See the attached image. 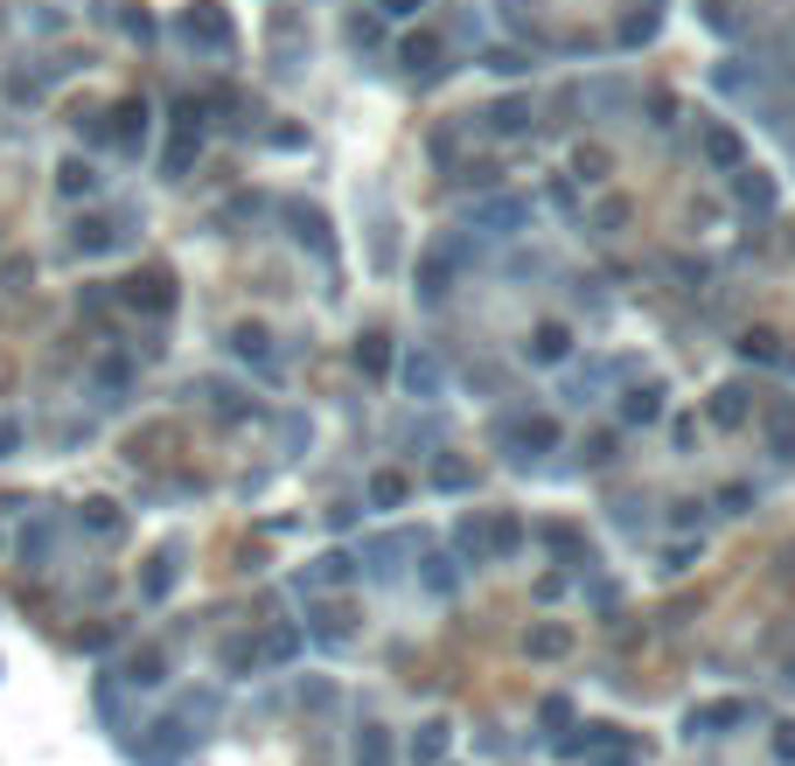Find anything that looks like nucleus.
Here are the masks:
<instances>
[{
  "mask_svg": "<svg viewBox=\"0 0 795 766\" xmlns=\"http://www.w3.org/2000/svg\"><path fill=\"white\" fill-rule=\"evenodd\" d=\"M398 56H405V70H412V77H440V43H433V35H412V43L398 49Z\"/></svg>",
  "mask_w": 795,
  "mask_h": 766,
  "instance_id": "2eb2a0df",
  "label": "nucleus"
},
{
  "mask_svg": "<svg viewBox=\"0 0 795 766\" xmlns=\"http://www.w3.org/2000/svg\"><path fill=\"white\" fill-rule=\"evenodd\" d=\"M488 126H496V132H523L530 126V105L523 98H503L496 112H488Z\"/></svg>",
  "mask_w": 795,
  "mask_h": 766,
  "instance_id": "bb28decb",
  "label": "nucleus"
},
{
  "mask_svg": "<svg viewBox=\"0 0 795 766\" xmlns=\"http://www.w3.org/2000/svg\"><path fill=\"white\" fill-rule=\"evenodd\" d=\"M188 739H196V732H182V718H161V724H147V739H132L126 753L140 759V766H182Z\"/></svg>",
  "mask_w": 795,
  "mask_h": 766,
  "instance_id": "7ed1b4c3",
  "label": "nucleus"
},
{
  "mask_svg": "<svg viewBox=\"0 0 795 766\" xmlns=\"http://www.w3.org/2000/svg\"><path fill=\"white\" fill-rule=\"evenodd\" d=\"M509 550H523V523L517 515H488V558H509Z\"/></svg>",
  "mask_w": 795,
  "mask_h": 766,
  "instance_id": "a211bd4d",
  "label": "nucleus"
},
{
  "mask_svg": "<svg viewBox=\"0 0 795 766\" xmlns=\"http://www.w3.org/2000/svg\"><path fill=\"white\" fill-rule=\"evenodd\" d=\"M565 349H573V335H565L558 321H544V328L530 335V362H565Z\"/></svg>",
  "mask_w": 795,
  "mask_h": 766,
  "instance_id": "4468645a",
  "label": "nucleus"
},
{
  "mask_svg": "<svg viewBox=\"0 0 795 766\" xmlns=\"http://www.w3.org/2000/svg\"><path fill=\"white\" fill-rule=\"evenodd\" d=\"M405 391L412 397H440V362H433V356H405Z\"/></svg>",
  "mask_w": 795,
  "mask_h": 766,
  "instance_id": "ddd939ff",
  "label": "nucleus"
},
{
  "mask_svg": "<svg viewBox=\"0 0 795 766\" xmlns=\"http://www.w3.org/2000/svg\"><path fill=\"white\" fill-rule=\"evenodd\" d=\"M293 223H300V244H314V258L329 265V258H335V244H329V217H321V209H293Z\"/></svg>",
  "mask_w": 795,
  "mask_h": 766,
  "instance_id": "f8f14e48",
  "label": "nucleus"
},
{
  "mask_svg": "<svg viewBox=\"0 0 795 766\" xmlns=\"http://www.w3.org/2000/svg\"><path fill=\"white\" fill-rule=\"evenodd\" d=\"M538 718H544V724H552V732H558V724L573 718V704H565V697H544V711H538Z\"/></svg>",
  "mask_w": 795,
  "mask_h": 766,
  "instance_id": "c9c22d12",
  "label": "nucleus"
},
{
  "mask_svg": "<svg viewBox=\"0 0 795 766\" xmlns=\"http://www.w3.org/2000/svg\"><path fill=\"white\" fill-rule=\"evenodd\" d=\"M482 223H496V230H509V223H523V202H488V209H482Z\"/></svg>",
  "mask_w": 795,
  "mask_h": 766,
  "instance_id": "473e14b6",
  "label": "nucleus"
},
{
  "mask_svg": "<svg viewBox=\"0 0 795 766\" xmlns=\"http://www.w3.org/2000/svg\"><path fill=\"white\" fill-rule=\"evenodd\" d=\"M91 188H99V175H91L84 161H64V167H56V196H64V202H78V196H91Z\"/></svg>",
  "mask_w": 795,
  "mask_h": 766,
  "instance_id": "6ab92c4d",
  "label": "nucleus"
},
{
  "mask_svg": "<svg viewBox=\"0 0 795 766\" xmlns=\"http://www.w3.org/2000/svg\"><path fill=\"white\" fill-rule=\"evenodd\" d=\"M565 648H573V635H565V627H538V635H530V655H538V662H558Z\"/></svg>",
  "mask_w": 795,
  "mask_h": 766,
  "instance_id": "393cba45",
  "label": "nucleus"
},
{
  "mask_svg": "<svg viewBox=\"0 0 795 766\" xmlns=\"http://www.w3.org/2000/svg\"><path fill=\"white\" fill-rule=\"evenodd\" d=\"M126 306H147V314H175V279L168 272H140V279H126Z\"/></svg>",
  "mask_w": 795,
  "mask_h": 766,
  "instance_id": "39448f33",
  "label": "nucleus"
},
{
  "mask_svg": "<svg viewBox=\"0 0 795 766\" xmlns=\"http://www.w3.org/2000/svg\"><path fill=\"white\" fill-rule=\"evenodd\" d=\"M447 745H453L447 724H426V732L412 739V766H440V759H447Z\"/></svg>",
  "mask_w": 795,
  "mask_h": 766,
  "instance_id": "f3484780",
  "label": "nucleus"
},
{
  "mask_svg": "<svg viewBox=\"0 0 795 766\" xmlns=\"http://www.w3.org/2000/svg\"><path fill=\"white\" fill-rule=\"evenodd\" d=\"M733 724H753V704H747V697L698 704V711H691V732H733Z\"/></svg>",
  "mask_w": 795,
  "mask_h": 766,
  "instance_id": "423d86ee",
  "label": "nucleus"
},
{
  "mask_svg": "<svg viewBox=\"0 0 795 766\" xmlns=\"http://www.w3.org/2000/svg\"><path fill=\"white\" fill-rule=\"evenodd\" d=\"M621 418H629V426H656L662 418V383H635V391L621 397Z\"/></svg>",
  "mask_w": 795,
  "mask_h": 766,
  "instance_id": "9d476101",
  "label": "nucleus"
},
{
  "mask_svg": "<svg viewBox=\"0 0 795 766\" xmlns=\"http://www.w3.org/2000/svg\"><path fill=\"white\" fill-rule=\"evenodd\" d=\"M356 766H391V732L384 724H364V732H356Z\"/></svg>",
  "mask_w": 795,
  "mask_h": 766,
  "instance_id": "dca6fc26",
  "label": "nucleus"
},
{
  "mask_svg": "<svg viewBox=\"0 0 795 766\" xmlns=\"http://www.w3.org/2000/svg\"><path fill=\"white\" fill-rule=\"evenodd\" d=\"M496 439H503V446H517V453H509V460H538V453H552L558 446V426H552V418H530V411H517V418H503V426H496Z\"/></svg>",
  "mask_w": 795,
  "mask_h": 766,
  "instance_id": "f03ea898",
  "label": "nucleus"
},
{
  "mask_svg": "<svg viewBox=\"0 0 795 766\" xmlns=\"http://www.w3.org/2000/svg\"><path fill=\"white\" fill-rule=\"evenodd\" d=\"M453 550H461L468 565H488V523H475V515H461V523H453Z\"/></svg>",
  "mask_w": 795,
  "mask_h": 766,
  "instance_id": "9b49d317",
  "label": "nucleus"
},
{
  "mask_svg": "<svg viewBox=\"0 0 795 766\" xmlns=\"http://www.w3.org/2000/svg\"><path fill=\"white\" fill-rule=\"evenodd\" d=\"M426 585H433V592H453V585H461V571H453L447 558H433V565H426Z\"/></svg>",
  "mask_w": 795,
  "mask_h": 766,
  "instance_id": "72a5a7b5",
  "label": "nucleus"
},
{
  "mask_svg": "<svg viewBox=\"0 0 795 766\" xmlns=\"http://www.w3.org/2000/svg\"><path fill=\"white\" fill-rule=\"evenodd\" d=\"M579 182H608V153L600 147H579Z\"/></svg>",
  "mask_w": 795,
  "mask_h": 766,
  "instance_id": "7c9ffc66",
  "label": "nucleus"
},
{
  "mask_svg": "<svg viewBox=\"0 0 795 766\" xmlns=\"http://www.w3.org/2000/svg\"><path fill=\"white\" fill-rule=\"evenodd\" d=\"M231 341H238V356H244V362H258V370L273 376V335H265V328H238Z\"/></svg>",
  "mask_w": 795,
  "mask_h": 766,
  "instance_id": "aec40b11",
  "label": "nucleus"
},
{
  "mask_svg": "<svg viewBox=\"0 0 795 766\" xmlns=\"http://www.w3.org/2000/svg\"><path fill=\"white\" fill-rule=\"evenodd\" d=\"M105 132L119 140V153H140V147H147V105L126 98V105H119V126H105Z\"/></svg>",
  "mask_w": 795,
  "mask_h": 766,
  "instance_id": "1a4fd4ad",
  "label": "nucleus"
},
{
  "mask_svg": "<svg viewBox=\"0 0 795 766\" xmlns=\"http://www.w3.org/2000/svg\"><path fill=\"white\" fill-rule=\"evenodd\" d=\"M161 676H168V655H161V648H132L126 669H119V683H132V689H154Z\"/></svg>",
  "mask_w": 795,
  "mask_h": 766,
  "instance_id": "6e6552de",
  "label": "nucleus"
},
{
  "mask_svg": "<svg viewBox=\"0 0 795 766\" xmlns=\"http://www.w3.org/2000/svg\"><path fill=\"white\" fill-rule=\"evenodd\" d=\"M433 481H440V488H475V474H468L461 460H440V467H433Z\"/></svg>",
  "mask_w": 795,
  "mask_h": 766,
  "instance_id": "2f4dec72",
  "label": "nucleus"
},
{
  "mask_svg": "<svg viewBox=\"0 0 795 766\" xmlns=\"http://www.w3.org/2000/svg\"><path fill=\"white\" fill-rule=\"evenodd\" d=\"M705 161H712V167H733V161H740V140H733L726 126H712V132H705Z\"/></svg>",
  "mask_w": 795,
  "mask_h": 766,
  "instance_id": "a878e982",
  "label": "nucleus"
},
{
  "mask_svg": "<svg viewBox=\"0 0 795 766\" xmlns=\"http://www.w3.org/2000/svg\"><path fill=\"white\" fill-rule=\"evenodd\" d=\"M768 439H774V453H782V460H795V411L788 405L768 411Z\"/></svg>",
  "mask_w": 795,
  "mask_h": 766,
  "instance_id": "412c9836",
  "label": "nucleus"
},
{
  "mask_svg": "<svg viewBox=\"0 0 795 766\" xmlns=\"http://www.w3.org/2000/svg\"><path fill=\"white\" fill-rule=\"evenodd\" d=\"M126 230H112L105 217H91V223H78V252H112V244H119Z\"/></svg>",
  "mask_w": 795,
  "mask_h": 766,
  "instance_id": "4be33fe9",
  "label": "nucleus"
},
{
  "mask_svg": "<svg viewBox=\"0 0 795 766\" xmlns=\"http://www.w3.org/2000/svg\"><path fill=\"white\" fill-rule=\"evenodd\" d=\"M740 356H761V362H774L782 349H774V335H747V341H740Z\"/></svg>",
  "mask_w": 795,
  "mask_h": 766,
  "instance_id": "f704fd0d",
  "label": "nucleus"
},
{
  "mask_svg": "<svg viewBox=\"0 0 795 766\" xmlns=\"http://www.w3.org/2000/svg\"><path fill=\"white\" fill-rule=\"evenodd\" d=\"M356 362H364L370 376H384V362H391V349H384V335H364V341H356Z\"/></svg>",
  "mask_w": 795,
  "mask_h": 766,
  "instance_id": "c85d7f7f",
  "label": "nucleus"
},
{
  "mask_svg": "<svg viewBox=\"0 0 795 766\" xmlns=\"http://www.w3.org/2000/svg\"><path fill=\"white\" fill-rule=\"evenodd\" d=\"M175 579H182V544H168V550H161V558H154V565H147V579H140V592H147V600H154V606H161V600H168V592H175Z\"/></svg>",
  "mask_w": 795,
  "mask_h": 766,
  "instance_id": "0eeeda50",
  "label": "nucleus"
},
{
  "mask_svg": "<svg viewBox=\"0 0 795 766\" xmlns=\"http://www.w3.org/2000/svg\"><path fill=\"white\" fill-rule=\"evenodd\" d=\"M175 35L188 49H210V56H223L238 43V28H231V14L217 8V0H196V8H182V22H175Z\"/></svg>",
  "mask_w": 795,
  "mask_h": 766,
  "instance_id": "f257e3e1",
  "label": "nucleus"
},
{
  "mask_svg": "<svg viewBox=\"0 0 795 766\" xmlns=\"http://www.w3.org/2000/svg\"><path fill=\"white\" fill-rule=\"evenodd\" d=\"M349 558H343V550H329V558H314V585H349Z\"/></svg>",
  "mask_w": 795,
  "mask_h": 766,
  "instance_id": "cd10ccee",
  "label": "nucleus"
},
{
  "mask_svg": "<svg viewBox=\"0 0 795 766\" xmlns=\"http://www.w3.org/2000/svg\"><path fill=\"white\" fill-rule=\"evenodd\" d=\"M453 272H461V244H433V252H426V265H419V300L426 306H440L447 300V286H453Z\"/></svg>",
  "mask_w": 795,
  "mask_h": 766,
  "instance_id": "20e7f679",
  "label": "nucleus"
},
{
  "mask_svg": "<svg viewBox=\"0 0 795 766\" xmlns=\"http://www.w3.org/2000/svg\"><path fill=\"white\" fill-rule=\"evenodd\" d=\"M405 502V474H370V509H398Z\"/></svg>",
  "mask_w": 795,
  "mask_h": 766,
  "instance_id": "b1692460",
  "label": "nucleus"
},
{
  "mask_svg": "<svg viewBox=\"0 0 795 766\" xmlns=\"http://www.w3.org/2000/svg\"><path fill=\"white\" fill-rule=\"evenodd\" d=\"M426 0H384V14H419Z\"/></svg>",
  "mask_w": 795,
  "mask_h": 766,
  "instance_id": "4c0bfd02",
  "label": "nucleus"
},
{
  "mask_svg": "<svg viewBox=\"0 0 795 766\" xmlns=\"http://www.w3.org/2000/svg\"><path fill=\"white\" fill-rule=\"evenodd\" d=\"M712 418H718V426H740V418H747L740 391H718V397H712Z\"/></svg>",
  "mask_w": 795,
  "mask_h": 766,
  "instance_id": "c756f323",
  "label": "nucleus"
},
{
  "mask_svg": "<svg viewBox=\"0 0 795 766\" xmlns=\"http://www.w3.org/2000/svg\"><path fill=\"white\" fill-rule=\"evenodd\" d=\"M84 530H91V536H119V530H126V515L112 509V502H84Z\"/></svg>",
  "mask_w": 795,
  "mask_h": 766,
  "instance_id": "5701e85b",
  "label": "nucleus"
},
{
  "mask_svg": "<svg viewBox=\"0 0 795 766\" xmlns=\"http://www.w3.org/2000/svg\"><path fill=\"white\" fill-rule=\"evenodd\" d=\"M14 446H22V426H14V418H0V460H8Z\"/></svg>",
  "mask_w": 795,
  "mask_h": 766,
  "instance_id": "e433bc0d",
  "label": "nucleus"
}]
</instances>
